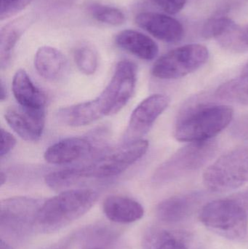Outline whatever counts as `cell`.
<instances>
[{
  "label": "cell",
  "instance_id": "obj_1",
  "mask_svg": "<svg viewBox=\"0 0 248 249\" xmlns=\"http://www.w3.org/2000/svg\"><path fill=\"white\" fill-rule=\"evenodd\" d=\"M233 114V109L227 105H190L179 114L173 135L179 142L190 143L211 140L230 124Z\"/></svg>",
  "mask_w": 248,
  "mask_h": 249
},
{
  "label": "cell",
  "instance_id": "obj_2",
  "mask_svg": "<svg viewBox=\"0 0 248 249\" xmlns=\"http://www.w3.org/2000/svg\"><path fill=\"white\" fill-rule=\"evenodd\" d=\"M99 194L90 189L63 191L42 203L36 218V231H59L85 214L97 201Z\"/></svg>",
  "mask_w": 248,
  "mask_h": 249
},
{
  "label": "cell",
  "instance_id": "obj_3",
  "mask_svg": "<svg viewBox=\"0 0 248 249\" xmlns=\"http://www.w3.org/2000/svg\"><path fill=\"white\" fill-rule=\"evenodd\" d=\"M149 149L145 139L128 141L108 149L84 165L74 167L79 184L86 180L104 179L117 177L141 159Z\"/></svg>",
  "mask_w": 248,
  "mask_h": 249
},
{
  "label": "cell",
  "instance_id": "obj_4",
  "mask_svg": "<svg viewBox=\"0 0 248 249\" xmlns=\"http://www.w3.org/2000/svg\"><path fill=\"white\" fill-rule=\"evenodd\" d=\"M199 219L210 231L231 241H240L247 235V213L243 206L234 200L222 199L210 202L202 208Z\"/></svg>",
  "mask_w": 248,
  "mask_h": 249
},
{
  "label": "cell",
  "instance_id": "obj_5",
  "mask_svg": "<svg viewBox=\"0 0 248 249\" xmlns=\"http://www.w3.org/2000/svg\"><path fill=\"white\" fill-rule=\"evenodd\" d=\"M218 150L215 140L190 142L176 151L156 170L153 181L169 182L198 171L206 165Z\"/></svg>",
  "mask_w": 248,
  "mask_h": 249
},
{
  "label": "cell",
  "instance_id": "obj_6",
  "mask_svg": "<svg viewBox=\"0 0 248 249\" xmlns=\"http://www.w3.org/2000/svg\"><path fill=\"white\" fill-rule=\"evenodd\" d=\"M43 202L40 199L25 196L1 200L0 232L1 237H5L4 241H20L36 231V218Z\"/></svg>",
  "mask_w": 248,
  "mask_h": 249
},
{
  "label": "cell",
  "instance_id": "obj_7",
  "mask_svg": "<svg viewBox=\"0 0 248 249\" xmlns=\"http://www.w3.org/2000/svg\"><path fill=\"white\" fill-rule=\"evenodd\" d=\"M248 182V147L232 149L220 157L203 174L205 187L214 193L235 190Z\"/></svg>",
  "mask_w": 248,
  "mask_h": 249
},
{
  "label": "cell",
  "instance_id": "obj_8",
  "mask_svg": "<svg viewBox=\"0 0 248 249\" xmlns=\"http://www.w3.org/2000/svg\"><path fill=\"white\" fill-rule=\"evenodd\" d=\"M208 57L209 51L204 45H183L160 57L154 63L151 73L161 80L181 78L200 68L207 62Z\"/></svg>",
  "mask_w": 248,
  "mask_h": 249
},
{
  "label": "cell",
  "instance_id": "obj_9",
  "mask_svg": "<svg viewBox=\"0 0 248 249\" xmlns=\"http://www.w3.org/2000/svg\"><path fill=\"white\" fill-rule=\"evenodd\" d=\"M137 80V67L132 61H119L110 83L98 96L105 115L118 113L132 97Z\"/></svg>",
  "mask_w": 248,
  "mask_h": 249
},
{
  "label": "cell",
  "instance_id": "obj_10",
  "mask_svg": "<svg viewBox=\"0 0 248 249\" xmlns=\"http://www.w3.org/2000/svg\"><path fill=\"white\" fill-rule=\"evenodd\" d=\"M169 104L170 98L163 94L152 95L144 99L131 114L125 132V140L128 142L141 139L151 129Z\"/></svg>",
  "mask_w": 248,
  "mask_h": 249
},
{
  "label": "cell",
  "instance_id": "obj_11",
  "mask_svg": "<svg viewBox=\"0 0 248 249\" xmlns=\"http://www.w3.org/2000/svg\"><path fill=\"white\" fill-rule=\"evenodd\" d=\"M6 122L20 137L27 142H37L43 134L45 109L10 107L4 113Z\"/></svg>",
  "mask_w": 248,
  "mask_h": 249
},
{
  "label": "cell",
  "instance_id": "obj_12",
  "mask_svg": "<svg viewBox=\"0 0 248 249\" xmlns=\"http://www.w3.org/2000/svg\"><path fill=\"white\" fill-rule=\"evenodd\" d=\"M139 27L163 42L175 43L184 36V28L179 20L162 13L144 12L135 17Z\"/></svg>",
  "mask_w": 248,
  "mask_h": 249
},
{
  "label": "cell",
  "instance_id": "obj_13",
  "mask_svg": "<svg viewBox=\"0 0 248 249\" xmlns=\"http://www.w3.org/2000/svg\"><path fill=\"white\" fill-rule=\"evenodd\" d=\"M93 149V142L85 137H70L50 146L44 154L47 162L65 165L87 157Z\"/></svg>",
  "mask_w": 248,
  "mask_h": 249
},
{
  "label": "cell",
  "instance_id": "obj_14",
  "mask_svg": "<svg viewBox=\"0 0 248 249\" xmlns=\"http://www.w3.org/2000/svg\"><path fill=\"white\" fill-rule=\"evenodd\" d=\"M34 67L38 74L48 81L64 80L68 73V60L56 48L44 46L39 48L34 57Z\"/></svg>",
  "mask_w": 248,
  "mask_h": 249
},
{
  "label": "cell",
  "instance_id": "obj_15",
  "mask_svg": "<svg viewBox=\"0 0 248 249\" xmlns=\"http://www.w3.org/2000/svg\"><path fill=\"white\" fill-rule=\"evenodd\" d=\"M198 193L179 195L165 199L159 203L156 215L162 222L175 223L189 217L200 200Z\"/></svg>",
  "mask_w": 248,
  "mask_h": 249
},
{
  "label": "cell",
  "instance_id": "obj_16",
  "mask_svg": "<svg viewBox=\"0 0 248 249\" xmlns=\"http://www.w3.org/2000/svg\"><path fill=\"white\" fill-rule=\"evenodd\" d=\"M103 213L115 223L130 224L144 216V209L141 203L126 196L114 195L105 199Z\"/></svg>",
  "mask_w": 248,
  "mask_h": 249
},
{
  "label": "cell",
  "instance_id": "obj_17",
  "mask_svg": "<svg viewBox=\"0 0 248 249\" xmlns=\"http://www.w3.org/2000/svg\"><path fill=\"white\" fill-rule=\"evenodd\" d=\"M104 116L103 107L98 97L93 100L61 108L56 113L57 119L60 123L71 127L87 125Z\"/></svg>",
  "mask_w": 248,
  "mask_h": 249
},
{
  "label": "cell",
  "instance_id": "obj_18",
  "mask_svg": "<svg viewBox=\"0 0 248 249\" xmlns=\"http://www.w3.org/2000/svg\"><path fill=\"white\" fill-rule=\"evenodd\" d=\"M13 93L20 106L30 109H45L47 97L42 90L35 86L24 70H19L13 77Z\"/></svg>",
  "mask_w": 248,
  "mask_h": 249
},
{
  "label": "cell",
  "instance_id": "obj_19",
  "mask_svg": "<svg viewBox=\"0 0 248 249\" xmlns=\"http://www.w3.org/2000/svg\"><path fill=\"white\" fill-rule=\"evenodd\" d=\"M115 42L124 51L145 61L154 59L159 52L158 45L151 38L132 29H127L118 33Z\"/></svg>",
  "mask_w": 248,
  "mask_h": 249
},
{
  "label": "cell",
  "instance_id": "obj_20",
  "mask_svg": "<svg viewBox=\"0 0 248 249\" xmlns=\"http://www.w3.org/2000/svg\"><path fill=\"white\" fill-rule=\"evenodd\" d=\"M34 15L28 14L15 19L1 29L0 32V66L6 68L10 64L13 51L22 35L33 23Z\"/></svg>",
  "mask_w": 248,
  "mask_h": 249
},
{
  "label": "cell",
  "instance_id": "obj_21",
  "mask_svg": "<svg viewBox=\"0 0 248 249\" xmlns=\"http://www.w3.org/2000/svg\"><path fill=\"white\" fill-rule=\"evenodd\" d=\"M144 249H192L186 233L171 232L161 228L147 230L143 238Z\"/></svg>",
  "mask_w": 248,
  "mask_h": 249
},
{
  "label": "cell",
  "instance_id": "obj_22",
  "mask_svg": "<svg viewBox=\"0 0 248 249\" xmlns=\"http://www.w3.org/2000/svg\"><path fill=\"white\" fill-rule=\"evenodd\" d=\"M77 240H80L89 249H100V246L107 245L117 238V231L109 225H92L76 232Z\"/></svg>",
  "mask_w": 248,
  "mask_h": 249
},
{
  "label": "cell",
  "instance_id": "obj_23",
  "mask_svg": "<svg viewBox=\"0 0 248 249\" xmlns=\"http://www.w3.org/2000/svg\"><path fill=\"white\" fill-rule=\"evenodd\" d=\"M216 96L224 100L248 105V75L233 79L221 85Z\"/></svg>",
  "mask_w": 248,
  "mask_h": 249
},
{
  "label": "cell",
  "instance_id": "obj_24",
  "mask_svg": "<svg viewBox=\"0 0 248 249\" xmlns=\"http://www.w3.org/2000/svg\"><path fill=\"white\" fill-rule=\"evenodd\" d=\"M87 10L93 18L105 24L120 26L126 21L125 13L113 6L93 2L88 4Z\"/></svg>",
  "mask_w": 248,
  "mask_h": 249
},
{
  "label": "cell",
  "instance_id": "obj_25",
  "mask_svg": "<svg viewBox=\"0 0 248 249\" xmlns=\"http://www.w3.org/2000/svg\"><path fill=\"white\" fill-rule=\"evenodd\" d=\"M74 61L79 70L86 75L96 72L99 66V57L96 50L88 44H82L74 52Z\"/></svg>",
  "mask_w": 248,
  "mask_h": 249
},
{
  "label": "cell",
  "instance_id": "obj_26",
  "mask_svg": "<svg viewBox=\"0 0 248 249\" xmlns=\"http://www.w3.org/2000/svg\"><path fill=\"white\" fill-rule=\"evenodd\" d=\"M235 22L227 16L209 19L202 27V36L205 39H219L237 27Z\"/></svg>",
  "mask_w": 248,
  "mask_h": 249
},
{
  "label": "cell",
  "instance_id": "obj_27",
  "mask_svg": "<svg viewBox=\"0 0 248 249\" xmlns=\"http://www.w3.org/2000/svg\"><path fill=\"white\" fill-rule=\"evenodd\" d=\"M220 45L234 52L248 51V25L243 28L237 26L234 30L218 39Z\"/></svg>",
  "mask_w": 248,
  "mask_h": 249
},
{
  "label": "cell",
  "instance_id": "obj_28",
  "mask_svg": "<svg viewBox=\"0 0 248 249\" xmlns=\"http://www.w3.org/2000/svg\"><path fill=\"white\" fill-rule=\"evenodd\" d=\"M33 0H1L0 18L5 20L26 8Z\"/></svg>",
  "mask_w": 248,
  "mask_h": 249
},
{
  "label": "cell",
  "instance_id": "obj_29",
  "mask_svg": "<svg viewBox=\"0 0 248 249\" xmlns=\"http://www.w3.org/2000/svg\"><path fill=\"white\" fill-rule=\"evenodd\" d=\"M149 1L167 14L174 15L183 10L187 0H149Z\"/></svg>",
  "mask_w": 248,
  "mask_h": 249
},
{
  "label": "cell",
  "instance_id": "obj_30",
  "mask_svg": "<svg viewBox=\"0 0 248 249\" xmlns=\"http://www.w3.org/2000/svg\"><path fill=\"white\" fill-rule=\"evenodd\" d=\"M76 0H41L40 7L47 12H58L66 10Z\"/></svg>",
  "mask_w": 248,
  "mask_h": 249
},
{
  "label": "cell",
  "instance_id": "obj_31",
  "mask_svg": "<svg viewBox=\"0 0 248 249\" xmlns=\"http://www.w3.org/2000/svg\"><path fill=\"white\" fill-rule=\"evenodd\" d=\"M1 150L0 157L2 159L6 155H8L13 148L16 146V140L14 136L4 129H1Z\"/></svg>",
  "mask_w": 248,
  "mask_h": 249
},
{
  "label": "cell",
  "instance_id": "obj_32",
  "mask_svg": "<svg viewBox=\"0 0 248 249\" xmlns=\"http://www.w3.org/2000/svg\"><path fill=\"white\" fill-rule=\"evenodd\" d=\"M75 240L77 241L76 233L71 234L43 249H68Z\"/></svg>",
  "mask_w": 248,
  "mask_h": 249
},
{
  "label": "cell",
  "instance_id": "obj_33",
  "mask_svg": "<svg viewBox=\"0 0 248 249\" xmlns=\"http://www.w3.org/2000/svg\"><path fill=\"white\" fill-rule=\"evenodd\" d=\"M7 96V89H6L5 86H4L2 80H1V87H0V100H1V102L5 100Z\"/></svg>",
  "mask_w": 248,
  "mask_h": 249
},
{
  "label": "cell",
  "instance_id": "obj_34",
  "mask_svg": "<svg viewBox=\"0 0 248 249\" xmlns=\"http://www.w3.org/2000/svg\"><path fill=\"white\" fill-rule=\"evenodd\" d=\"M0 249H12L11 246L4 240H0Z\"/></svg>",
  "mask_w": 248,
  "mask_h": 249
},
{
  "label": "cell",
  "instance_id": "obj_35",
  "mask_svg": "<svg viewBox=\"0 0 248 249\" xmlns=\"http://www.w3.org/2000/svg\"><path fill=\"white\" fill-rule=\"evenodd\" d=\"M6 181H7V176L3 171H1V174H0V184H1V186H2L6 182Z\"/></svg>",
  "mask_w": 248,
  "mask_h": 249
},
{
  "label": "cell",
  "instance_id": "obj_36",
  "mask_svg": "<svg viewBox=\"0 0 248 249\" xmlns=\"http://www.w3.org/2000/svg\"><path fill=\"white\" fill-rule=\"evenodd\" d=\"M242 75H248V62L246 64L244 68H243V71H242Z\"/></svg>",
  "mask_w": 248,
  "mask_h": 249
},
{
  "label": "cell",
  "instance_id": "obj_37",
  "mask_svg": "<svg viewBox=\"0 0 248 249\" xmlns=\"http://www.w3.org/2000/svg\"></svg>",
  "mask_w": 248,
  "mask_h": 249
}]
</instances>
